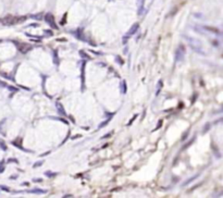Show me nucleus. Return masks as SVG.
I'll return each instance as SVG.
<instances>
[{"mask_svg":"<svg viewBox=\"0 0 223 198\" xmlns=\"http://www.w3.org/2000/svg\"><path fill=\"white\" fill-rule=\"evenodd\" d=\"M161 124H162V121H159V123H158V126H157V127H156V129H155V131H156V129H159V127H160V126H161Z\"/></svg>","mask_w":223,"mask_h":198,"instance_id":"12","label":"nucleus"},{"mask_svg":"<svg viewBox=\"0 0 223 198\" xmlns=\"http://www.w3.org/2000/svg\"><path fill=\"white\" fill-rule=\"evenodd\" d=\"M18 46H19L20 51L23 52V53H26L27 51H29V50L32 49V47L27 44H18Z\"/></svg>","mask_w":223,"mask_h":198,"instance_id":"5","label":"nucleus"},{"mask_svg":"<svg viewBox=\"0 0 223 198\" xmlns=\"http://www.w3.org/2000/svg\"><path fill=\"white\" fill-rule=\"evenodd\" d=\"M204 28H205V29H207V31H210V32H212V33H217V34H219V33H220V32L218 31V28H215V27L204 26Z\"/></svg>","mask_w":223,"mask_h":198,"instance_id":"7","label":"nucleus"},{"mask_svg":"<svg viewBox=\"0 0 223 198\" xmlns=\"http://www.w3.org/2000/svg\"><path fill=\"white\" fill-rule=\"evenodd\" d=\"M25 19H26L25 17L17 18V17H12V15H8V17L4 18L1 22H2V24H4V25H12V24L21 23V22H23Z\"/></svg>","mask_w":223,"mask_h":198,"instance_id":"2","label":"nucleus"},{"mask_svg":"<svg viewBox=\"0 0 223 198\" xmlns=\"http://www.w3.org/2000/svg\"><path fill=\"white\" fill-rule=\"evenodd\" d=\"M161 85H162V82H159V84H158V90H157V95L159 94V92H160V88H161Z\"/></svg>","mask_w":223,"mask_h":198,"instance_id":"11","label":"nucleus"},{"mask_svg":"<svg viewBox=\"0 0 223 198\" xmlns=\"http://www.w3.org/2000/svg\"><path fill=\"white\" fill-rule=\"evenodd\" d=\"M45 20H46V22L52 27V28L58 29V26H57L56 22H54V18H53V15H52L51 13H47V14L45 15Z\"/></svg>","mask_w":223,"mask_h":198,"instance_id":"3","label":"nucleus"},{"mask_svg":"<svg viewBox=\"0 0 223 198\" xmlns=\"http://www.w3.org/2000/svg\"><path fill=\"white\" fill-rule=\"evenodd\" d=\"M137 28H138V24L136 23V24H134L133 26L131 27V29H129V32L127 33V36H131V35H133L134 33H135L136 31H137Z\"/></svg>","mask_w":223,"mask_h":198,"instance_id":"6","label":"nucleus"},{"mask_svg":"<svg viewBox=\"0 0 223 198\" xmlns=\"http://www.w3.org/2000/svg\"><path fill=\"white\" fill-rule=\"evenodd\" d=\"M186 40L188 42V44H190V46L192 47L193 49L195 50V51H197L198 53H201V54H205V52L202 51V46H201V43L199 42V40L197 39H194V38L192 37H187V36H185Z\"/></svg>","mask_w":223,"mask_h":198,"instance_id":"1","label":"nucleus"},{"mask_svg":"<svg viewBox=\"0 0 223 198\" xmlns=\"http://www.w3.org/2000/svg\"><path fill=\"white\" fill-rule=\"evenodd\" d=\"M144 1H145V0H137L138 8H139V10H142V8H143V4H144Z\"/></svg>","mask_w":223,"mask_h":198,"instance_id":"10","label":"nucleus"},{"mask_svg":"<svg viewBox=\"0 0 223 198\" xmlns=\"http://www.w3.org/2000/svg\"><path fill=\"white\" fill-rule=\"evenodd\" d=\"M43 165V162H42V161H40V162H37V163H36V165H34V167L36 168V167H38V165Z\"/></svg>","mask_w":223,"mask_h":198,"instance_id":"13","label":"nucleus"},{"mask_svg":"<svg viewBox=\"0 0 223 198\" xmlns=\"http://www.w3.org/2000/svg\"><path fill=\"white\" fill-rule=\"evenodd\" d=\"M29 193H42V194H45L46 190H28Z\"/></svg>","mask_w":223,"mask_h":198,"instance_id":"9","label":"nucleus"},{"mask_svg":"<svg viewBox=\"0 0 223 198\" xmlns=\"http://www.w3.org/2000/svg\"><path fill=\"white\" fill-rule=\"evenodd\" d=\"M57 109H58V111L61 113V114H62V115H65V112H64V110H63V107L61 106V104H59V102H57Z\"/></svg>","mask_w":223,"mask_h":198,"instance_id":"8","label":"nucleus"},{"mask_svg":"<svg viewBox=\"0 0 223 198\" xmlns=\"http://www.w3.org/2000/svg\"><path fill=\"white\" fill-rule=\"evenodd\" d=\"M184 52H185V50H184L183 46H181L179 49L176 50V61H182V60H183Z\"/></svg>","mask_w":223,"mask_h":198,"instance_id":"4","label":"nucleus"}]
</instances>
